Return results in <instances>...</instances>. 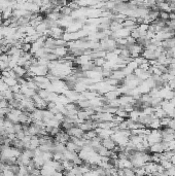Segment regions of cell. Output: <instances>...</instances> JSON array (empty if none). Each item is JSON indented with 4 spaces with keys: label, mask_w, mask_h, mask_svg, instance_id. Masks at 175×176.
I'll list each match as a JSON object with an SVG mask.
<instances>
[{
    "label": "cell",
    "mask_w": 175,
    "mask_h": 176,
    "mask_svg": "<svg viewBox=\"0 0 175 176\" xmlns=\"http://www.w3.org/2000/svg\"><path fill=\"white\" fill-rule=\"evenodd\" d=\"M66 133L70 136V137H75V138H78V139H82V136H84V134H85L84 131H82L80 128H78V127H73V128H71L70 130L66 131Z\"/></svg>",
    "instance_id": "cell-1"
},
{
    "label": "cell",
    "mask_w": 175,
    "mask_h": 176,
    "mask_svg": "<svg viewBox=\"0 0 175 176\" xmlns=\"http://www.w3.org/2000/svg\"><path fill=\"white\" fill-rule=\"evenodd\" d=\"M101 144H102L103 147L108 149L109 151H112L116 146L115 142L113 141L111 137H108V138H106V139H103L102 142H101Z\"/></svg>",
    "instance_id": "cell-2"
},
{
    "label": "cell",
    "mask_w": 175,
    "mask_h": 176,
    "mask_svg": "<svg viewBox=\"0 0 175 176\" xmlns=\"http://www.w3.org/2000/svg\"><path fill=\"white\" fill-rule=\"evenodd\" d=\"M53 53L57 56L58 58H65L69 53V48H56L53 51Z\"/></svg>",
    "instance_id": "cell-3"
},
{
    "label": "cell",
    "mask_w": 175,
    "mask_h": 176,
    "mask_svg": "<svg viewBox=\"0 0 175 176\" xmlns=\"http://www.w3.org/2000/svg\"><path fill=\"white\" fill-rule=\"evenodd\" d=\"M149 148H150V153H163L164 151H165V149H164L162 145V142L154 143V145H151Z\"/></svg>",
    "instance_id": "cell-4"
},
{
    "label": "cell",
    "mask_w": 175,
    "mask_h": 176,
    "mask_svg": "<svg viewBox=\"0 0 175 176\" xmlns=\"http://www.w3.org/2000/svg\"><path fill=\"white\" fill-rule=\"evenodd\" d=\"M12 71L15 73V74H17L18 77H24L27 74L26 69L24 67H22V66H19V65L15 66V67L12 69Z\"/></svg>",
    "instance_id": "cell-5"
},
{
    "label": "cell",
    "mask_w": 175,
    "mask_h": 176,
    "mask_svg": "<svg viewBox=\"0 0 175 176\" xmlns=\"http://www.w3.org/2000/svg\"><path fill=\"white\" fill-rule=\"evenodd\" d=\"M77 117L78 120H79L80 122H86V121H89L90 119H91V117H90L89 114L87 113V111L85 110H80L77 112Z\"/></svg>",
    "instance_id": "cell-6"
},
{
    "label": "cell",
    "mask_w": 175,
    "mask_h": 176,
    "mask_svg": "<svg viewBox=\"0 0 175 176\" xmlns=\"http://www.w3.org/2000/svg\"><path fill=\"white\" fill-rule=\"evenodd\" d=\"M50 94H51V91H49V90H38L37 91V95L39 96L41 99L46 100V101H48Z\"/></svg>",
    "instance_id": "cell-7"
},
{
    "label": "cell",
    "mask_w": 175,
    "mask_h": 176,
    "mask_svg": "<svg viewBox=\"0 0 175 176\" xmlns=\"http://www.w3.org/2000/svg\"><path fill=\"white\" fill-rule=\"evenodd\" d=\"M2 81L5 82L6 84H7L8 88H12V87H15V84H18V81H17V79L12 78V77H7V78L3 77V78H2Z\"/></svg>",
    "instance_id": "cell-8"
},
{
    "label": "cell",
    "mask_w": 175,
    "mask_h": 176,
    "mask_svg": "<svg viewBox=\"0 0 175 176\" xmlns=\"http://www.w3.org/2000/svg\"><path fill=\"white\" fill-rule=\"evenodd\" d=\"M93 63L97 67H104L105 63H106V60H105V58H98V59L93 60Z\"/></svg>",
    "instance_id": "cell-9"
},
{
    "label": "cell",
    "mask_w": 175,
    "mask_h": 176,
    "mask_svg": "<svg viewBox=\"0 0 175 176\" xmlns=\"http://www.w3.org/2000/svg\"><path fill=\"white\" fill-rule=\"evenodd\" d=\"M130 36L132 37L133 39H135V40H137L138 38H140V31L138 30V28H135L134 30H132L131 32H130Z\"/></svg>",
    "instance_id": "cell-10"
},
{
    "label": "cell",
    "mask_w": 175,
    "mask_h": 176,
    "mask_svg": "<svg viewBox=\"0 0 175 176\" xmlns=\"http://www.w3.org/2000/svg\"><path fill=\"white\" fill-rule=\"evenodd\" d=\"M159 19H161L164 22L170 21L169 14H168V12H163V10H160V14H159Z\"/></svg>",
    "instance_id": "cell-11"
},
{
    "label": "cell",
    "mask_w": 175,
    "mask_h": 176,
    "mask_svg": "<svg viewBox=\"0 0 175 176\" xmlns=\"http://www.w3.org/2000/svg\"><path fill=\"white\" fill-rule=\"evenodd\" d=\"M32 50V44L31 43H23L22 45V51L24 53H30V51Z\"/></svg>",
    "instance_id": "cell-12"
},
{
    "label": "cell",
    "mask_w": 175,
    "mask_h": 176,
    "mask_svg": "<svg viewBox=\"0 0 175 176\" xmlns=\"http://www.w3.org/2000/svg\"><path fill=\"white\" fill-rule=\"evenodd\" d=\"M8 87H7V84H5V82H4L3 81H0V94H1V93H3V92H5L6 90H8Z\"/></svg>",
    "instance_id": "cell-13"
},
{
    "label": "cell",
    "mask_w": 175,
    "mask_h": 176,
    "mask_svg": "<svg viewBox=\"0 0 175 176\" xmlns=\"http://www.w3.org/2000/svg\"><path fill=\"white\" fill-rule=\"evenodd\" d=\"M22 127H23V125L20 124V122H17V124H13L12 128H13V131H15V133H18V132H21L22 130Z\"/></svg>",
    "instance_id": "cell-14"
},
{
    "label": "cell",
    "mask_w": 175,
    "mask_h": 176,
    "mask_svg": "<svg viewBox=\"0 0 175 176\" xmlns=\"http://www.w3.org/2000/svg\"><path fill=\"white\" fill-rule=\"evenodd\" d=\"M0 61H1V62H7V63H10V56H8L7 54L0 55Z\"/></svg>",
    "instance_id": "cell-15"
},
{
    "label": "cell",
    "mask_w": 175,
    "mask_h": 176,
    "mask_svg": "<svg viewBox=\"0 0 175 176\" xmlns=\"http://www.w3.org/2000/svg\"><path fill=\"white\" fill-rule=\"evenodd\" d=\"M25 136H26V135H25V133H24L23 131H21V132L15 133V138H17L18 140H23Z\"/></svg>",
    "instance_id": "cell-16"
},
{
    "label": "cell",
    "mask_w": 175,
    "mask_h": 176,
    "mask_svg": "<svg viewBox=\"0 0 175 176\" xmlns=\"http://www.w3.org/2000/svg\"><path fill=\"white\" fill-rule=\"evenodd\" d=\"M168 128H170V129H172V130L175 131V119H171L169 125H168Z\"/></svg>",
    "instance_id": "cell-17"
},
{
    "label": "cell",
    "mask_w": 175,
    "mask_h": 176,
    "mask_svg": "<svg viewBox=\"0 0 175 176\" xmlns=\"http://www.w3.org/2000/svg\"><path fill=\"white\" fill-rule=\"evenodd\" d=\"M170 161H171V163H172V165H173V166H175V153H174V155H173V157L171 158V160H170Z\"/></svg>",
    "instance_id": "cell-18"
},
{
    "label": "cell",
    "mask_w": 175,
    "mask_h": 176,
    "mask_svg": "<svg viewBox=\"0 0 175 176\" xmlns=\"http://www.w3.org/2000/svg\"><path fill=\"white\" fill-rule=\"evenodd\" d=\"M145 176H152V175H145Z\"/></svg>",
    "instance_id": "cell-19"
},
{
    "label": "cell",
    "mask_w": 175,
    "mask_h": 176,
    "mask_svg": "<svg viewBox=\"0 0 175 176\" xmlns=\"http://www.w3.org/2000/svg\"><path fill=\"white\" fill-rule=\"evenodd\" d=\"M173 92H174V93H175V90H174V91H173Z\"/></svg>",
    "instance_id": "cell-20"
},
{
    "label": "cell",
    "mask_w": 175,
    "mask_h": 176,
    "mask_svg": "<svg viewBox=\"0 0 175 176\" xmlns=\"http://www.w3.org/2000/svg\"><path fill=\"white\" fill-rule=\"evenodd\" d=\"M0 72H1V71H0Z\"/></svg>",
    "instance_id": "cell-21"
}]
</instances>
